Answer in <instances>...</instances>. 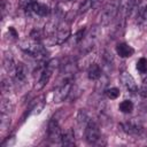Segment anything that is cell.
<instances>
[{
    "label": "cell",
    "instance_id": "obj_33",
    "mask_svg": "<svg viewBox=\"0 0 147 147\" xmlns=\"http://www.w3.org/2000/svg\"><path fill=\"white\" fill-rule=\"evenodd\" d=\"M8 32H9V34H11V37H13L14 39H17V37H18V33L16 32V30H15L13 26H10V28L8 29Z\"/></svg>",
    "mask_w": 147,
    "mask_h": 147
},
{
    "label": "cell",
    "instance_id": "obj_7",
    "mask_svg": "<svg viewBox=\"0 0 147 147\" xmlns=\"http://www.w3.org/2000/svg\"><path fill=\"white\" fill-rule=\"evenodd\" d=\"M121 125L125 133H127L130 136H134V137H139L144 131L141 123L138 122L137 119H127V121L123 122Z\"/></svg>",
    "mask_w": 147,
    "mask_h": 147
},
{
    "label": "cell",
    "instance_id": "obj_29",
    "mask_svg": "<svg viewBox=\"0 0 147 147\" xmlns=\"http://www.w3.org/2000/svg\"><path fill=\"white\" fill-rule=\"evenodd\" d=\"M102 60H103V63L107 65V67H111L113 63H114V57L113 55L109 53V52H103V55H102Z\"/></svg>",
    "mask_w": 147,
    "mask_h": 147
},
{
    "label": "cell",
    "instance_id": "obj_2",
    "mask_svg": "<svg viewBox=\"0 0 147 147\" xmlns=\"http://www.w3.org/2000/svg\"><path fill=\"white\" fill-rule=\"evenodd\" d=\"M59 65H60V62H59L57 59H51V60H48L45 63L44 69L40 71L39 76H38V79H37V82L34 84V90L39 91L42 87H45L46 84L49 82L53 72L55 71V69H57Z\"/></svg>",
    "mask_w": 147,
    "mask_h": 147
},
{
    "label": "cell",
    "instance_id": "obj_22",
    "mask_svg": "<svg viewBox=\"0 0 147 147\" xmlns=\"http://www.w3.org/2000/svg\"><path fill=\"white\" fill-rule=\"evenodd\" d=\"M119 110L124 114H130L133 110V103L130 100H124L119 103Z\"/></svg>",
    "mask_w": 147,
    "mask_h": 147
},
{
    "label": "cell",
    "instance_id": "obj_15",
    "mask_svg": "<svg viewBox=\"0 0 147 147\" xmlns=\"http://www.w3.org/2000/svg\"><path fill=\"white\" fill-rule=\"evenodd\" d=\"M87 77L91 80H98L102 77V69L96 63H91L87 69Z\"/></svg>",
    "mask_w": 147,
    "mask_h": 147
},
{
    "label": "cell",
    "instance_id": "obj_18",
    "mask_svg": "<svg viewBox=\"0 0 147 147\" xmlns=\"http://www.w3.org/2000/svg\"><path fill=\"white\" fill-rule=\"evenodd\" d=\"M14 110V105L9 99H2L0 105V111L1 114H10Z\"/></svg>",
    "mask_w": 147,
    "mask_h": 147
},
{
    "label": "cell",
    "instance_id": "obj_21",
    "mask_svg": "<svg viewBox=\"0 0 147 147\" xmlns=\"http://www.w3.org/2000/svg\"><path fill=\"white\" fill-rule=\"evenodd\" d=\"M100 0H84V2L82 3L80 8H79V13H85L88 9H92L93 7H95L98 5Z\"/></svg>",
    "mask_w": 147,
    "mask_h": 147
},
{
    "label": "cell",
    "instance_id": "obj_10",
    "mask_svg": "<svg viewBox=\"0 0 147 147\" xmlns=\"http://www.w3.org/2000/svg\"><path fill=\"white\" fill-rule=\"evenodd\" d=\"M119 79L122 82V84L124 85V87L131 92L132 94H136L138 92V86H137V83L134 80V78L127 72V71H122L121 75H119Z\"/></svg>",
    "mask_w": 147,
    "mask_h": 147
},
{
    "label": "cell",
    "instance_id": "obj_30",
    "mask_svg": "<svg viewBox=\"0 0 147 147\" xmlns=\"http://www.w3.org/2000/svg\"><path fill=\"white\" fill-rule=\"evenodd\" d=\"M139 94L142 96V98H147V77H145L142 79V83H141V86L139 88Z\"/></svg>",
    "mask_w": 147,
    "mask_h": 147
},
{
    "label": "cell",
    "instance_id": "obj_9",
    "mask_svg": "<svg viewBox=\"0 0 147 147\" xmlns=\"http://www.w3.org/2000/svg\"><path fill=\"white\" fill-rule=\"evenodd\" d=\"M137 0H119V10L118 15L121 16V20L124 21L125 17H129L132 11L136 8Z\"/></svg>",
    "mask_w": 147,
    "mask_h": 147
},
{
    "label": "cell",
    "instance_id": "obj_17",
    "mask_svg": "<svg viewBox=\"0 0 147 147\" xmlns=\"http://www.w3.org/2000/svg\"><path fill=\"white\" fill-rule=\"evenodd\" d=\"M90 119H91V117L88 116V114H87L84 109H80V110L78 111V114H77V123H78V125H79L80 127L85 129V126H86V124L90 122Z\"/></svg>",
    "mask_w": 147,
    "mask_h": 147
},
{
    "label": "cell",
    "instance_id": "obj_1",
    "mask_svg": "<svg viewBox=\"0 0 147 147\" xmlns=\"http://www.w3.org/2000/svg\"><path fill=\"white\" fill-rule=\"evenodd\" d=\"M21 48H22V51H24V53H26L28 55H30L39 61H44L48 55L47 49L39 41L33 40V39H25L24 41H22Z\"/></svg>",
    "mask_w": 147,
    "mask_h": 147
},
{
    "label": "cell",
    "instance_id": "obj_24",
    "mask_svg": "<svg viewBox=\"0 0 147 147\" xmlns=\"http://www.w3.org/2000/svg\"><path fill=\"white\" fill-rule=\"evenodd\" d=\"M13 86H14V83L11 82L10 78H2V80H1V91L3 93H9L13 90Z\"/></svg>",
    "mask_w": 147,
    "mask_h": 147
},
{
    "label": "cell",
    "instance_id": "obj_20",
    "mask_svg": "<svg viewBox=\"0 0 147 147\" xmlns=\"http://www.w3.org/2000/svg\"><path fill=\"white\" fill-rule=\"evenodd\" d=\"M44 106H45V101L42 100V98L40 99V100H34V102H32V105H31V107H30V110H32L31 113L32 114H39L41 110H42V108H44Z\"/></svg>",
    "mask_w": 147,
    "mask_h": 147
},
{
    "label": "cell",
    "instance_id": "obj_26",
    "mask_svg": "<svg viewBox=\"0 0 147 147\" xmlns=\"http://www.w3.org/2000/svg\"><path fill=\"white\" fill-rule=\"evenodd\" d=\"M105 92H106V95H107V98H109V99H111V100H115V99H117L118 96H119V90L117 88V87H110V88H107V90H105Z\"/></svg>",
    "mask_w": 147,
    "mask_h": 147
},
{
    "label": "cell",
    "instance_id": "obj_19",
    "mask_svg": "<svg viewBox=\"0 0 147 147\" xmlns=\"http://www.w3.org/2000/svg\"><path fill=\"white\" fill-rule=\"evenodd\" d=\"M147 22V7H141L137 13V23L139 25H144Z\"/></svg>",
    "mask_w": 147,
    "mask_h": 147
},
{
    "label": "cell",
    "instance_id": "obj_12",
    "mask_svg": "<svg viewBox=\"0 0 147 147\" xmlns=\"http://www.w3.org/2000/svg\"><path fill=\"white\" fill-rule=\"evenodd\" d=\"M116 53L117 55H119L121 57L125 59V57H130L133 55L134 49L126 42H118L116 45Z\"/></svg>",
    "mask_w": 147,
    "mask_h": 147
},
{
    "label": "cell",
    "instance_id": "obj_31",
    "mask_svg": "<svg viewBox=\"0 0 147 147\" xmlns=\"http://www.w3.org/2000/svg\"><path fill=\"white\" fill-rule=\"evenodd\" d=\"M8 10H9V3H7L6 0H2L1 1V15H2V17L6 16Z\"/></svg>",
    "mask_w": 147,
    "mask_h": 147
},
{
    "label": "cell",
    "instance_id": "obj_16",
    "mask_svg": "<svg viewBox=\"0 0 147 147\" xmlns=\"http://www.w3.org/2000/svg\"><path fill=\"white\" fill-rule=\"evenodd\" d=\"M61 145L63 146H75L76 141H75V132L69 129L67 130L64 133H62V138H61Z\"/></svg>",
    "mask_w": 147,
    "mask_h": 147
},
{
    "label": "cell",
    "instance_id": "obj_8",
    "mask_svg": "<svg viewBox=\"0 0 147 147\" xmlns=\"http://www.w3.org/2000/svg\"><path fill=\"white\" fill-rule=\"evenodd\" d=\"M69 37H70V29L59 26L56 31H54L53 34L49 37L51 40H48L47 42H49L51 45H60V44H63Z\"/></svg>",
    "mask_w": 147,
    "mask_h": 147
},
{
    "label": "cell",
    "instance_id": "obj_13",
    "mask_svg": "<svg viewBox=\"0 0 147 147\" xmlns=\"http://www.w3.org/2000/svg\"><path fill=\"white\" fill-rule=\"evenodd\" d=\"M16 65H17V63L15 62L13 55L10 53H7L3 57V68H5L6 72L10 76H14L15 70H16Z\"/></svg>",
    "mask_w": 147,
    "mask_h": 147
},
{
    "label": "cell",
    "instance_id": "obj_28",
    "mask_svg": "<svg viewBox=\"0 0 147 147\" xmlns=\"http://www.w3.org/2000/svg\"><path fill=\"white\" fill-rule=\"evenodd\" d=\"M85 33H86V28H82L80 30H78V31L76 32V34L74 36V41H75L76 44L83 41V39H84V37H85Z\"/></svg>",
    "mask_w": 147,
    "mask_h": 147
},
{
    "label": "cell",
    "instance_id": "obj_23",
    "mask_svg": "<svg viewBox=\"0 0 147 147\" xmlns=\"http://www.w3.org/2000/svg\"><path fill=\"white\" fill-rule=\"evenodd\" d=\"M10 122H11V119H10L9 114H1V116H0V129H1V131L7 130L10 125Z\"/></svg>",
    "mask_w": 147,
    "mask_h": 147
},
{
    "label": "cell",
    "instance_id": "obj_6",
    "mask_svg": "<svg viewBox=\"0 0 147 147\" xmlns=\"http://www.w3.org/2000/svg\"><path fill=\"white\" fill-rule=\"evenodd\" d=\"M47 134H48V139L51 142L57 144L61 142V138H62V132H61V127L60 124L57 122V119L54 117L49 121L48 123V127H47Z\"/></svg>",
    "mask_w": 147,
    "mask_h": 147
},
{
    "label": "cell",
    "instance_id": "obj_11",
    "mask_svg": "<svg viewBox=\"0 0 147 147\" xmlns=\"http://www.w3.org/2000/svg\"><path fill=\"white\" fill-rule=\"evenodd\" d=\"M49 13H51V9L46 3H41V2L36 1L31 7V14L38 15L40 17H46L49 15Z\"/></svg>",
    "mask_w": 147,
    "mask_h": 147
},
{
    "label": "cell",
    "instance_id": "obj_3",
    "mask_svg": "<svg viewBox=\"0 0 147 147\" xmlns=\"http://www.w3.org/2000/svg\"><path fill=\"white\" fill-rule=\"evenodd\" d=\"M84 138L88 145H95V146L105 145V141H102L103 138L101 137L99 125L92 118L90 119V122L86 124L84 129Z\"/></svg>",
    "mask_w": 147,
    "mask_h": 147
},
{
    "label": "cell",
    "instance_id": "obj_27",
    "mask_svg": "<svg viewBox=\"0 0 147 147\" xmlns=\"http://www.w3.org/2000/svg\"><path fill=\"white\" fill-rule=\"evenodd\" d=\"M30 37H31V39H33V40L40 41L41 39H44V37H45V36H44V31H42V30L34 28V29L31 31V33H30Z\"/></svg>",
    "mask_w": 147,
    "mask_h": 147
},
{
    "label": "cell",
    "instance_id": "obj_5",
    "mask_svg": "<svg viewBox=\"0 0 147 147\" xmlns=\"http://www.w3.org/2000/svg\"><path fill=\"white\" fill-rule=\"evenodd\" d=\"M71 88H72V80L59 83V86L54 92V102L60 103V102L64 101L69 96Z\"/></svg>",
    "mask_w": 147,
    "mask_h": 147
},
{
    "label": "cell",
    "instance_id": "obj_32",
    "mask_svg": "<svg viewBox=\"0 0 147 147\" xmlns=\"http://www.w3.org/2000/svg\"><path fill=\"white\" fill-rule=\"evenodd\" d=\"M14 142H15V138H14V137L7 138V139L1 144V147H9V146L14 145Z\"/></svg>",
    "mask_w": 147,
    "mask_h": 147
},
{
    "label": "cell",
    "instance_id": "obj_14",
    "mask_svg": "<svg viewBox=\"0 0 147 147\" xmlns=\"http://www.w3.org/2000/svg\"><path fill=\"white\" fill-rule=\"evenodd\" d=\"M26 76H28V68L25 67L24 63L22 62H18L17 65H16V70H15V74H14V80L16 83H23L25 79H26Z\"/></svg>",
    "mask_w": 147,
    "mask_h": 147
},
{
    "label": "cell",
    "instance_id": "obj_25",
    "mask_svg": "<svg viewBox=\"0 0 147 147\" xmlns=\"http://www.w3.org/2000/svg\"><path fill=\"white\" fill-rule=\"evenodd\" d=\"M137 70L140 74H147V59L140 57L137 62Z\"/></svg>",
    "mask_w": 147,
    "mask_h": 147
},
{
    "label": "cell",
    "instance_id": "obj_4",
    "mask_svg": "<svg viewBox=\"0 0 147 147\" xmlns=\"http://www.w3.org/2000/svg\"><path fill=\"white\" fill-rule=\"evenodd\" d=\"M118 10H119V0H110L109 2H107L101 11L100 23L102 25L110 24L118 15Z\"/></svg>",
    "mask_w": 147,
    "mask_h": 147
}]
</instances>
